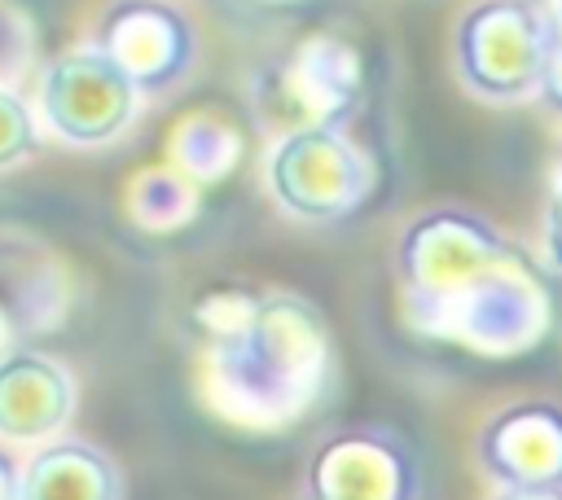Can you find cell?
Returning a JSON list of instances; mask_svg holds the SVG:
<instances>
[{
	"instance_id": "cell-1",
	"label": "cell",
	"mask_w": 562,
	"mask_h": 500,
	"mask_svg": "<svg viewBox=\"0 0 562 500\" xmlns=\"http://www.w3.org/2000/svg\"><path fill=\"white\" fill-rule=\"evenodd\" d=\"M404 320L474 355H522L553 325V298L531 263L492 219L435 206L422 211L395 246Z\"/></svg>"
},
{
	"instance_id": "cell-2",
	"label": "cell",
	"mask_w": 562,
	"mask_h": 500,
	"mask_svg": "<svg viewBox=\"0 0 562 500\" xmlns=\"http://www.w3.org/2000/svg\"><path fill=\"white\" fill-rule=\"evenodd\" d=\"M334 377V338L303 294H255L250 307L206 338V399L250 430L307 417Z\"/></svg>"
},
{
	"instance_id": "cell-3",
	"label": "cell",
	"mask_w": 562,
	"mask_h": 500,
	"mask_svg": "<svg viewBox=\"0 0 562 500\" xmlns=\"http://www.w3.org/2000/svg\"><path fill=\"white\" fill-rule=\"evenodd\" d=\"M452 44L457 75L474 96L518 105L544 92L553 35L540 0H474L457 22Z\"/></svg>"
},
{
	"instance_id": "cell-4",
	"label": "cell",
	"mask_w": 562,
	"mask_h": 500,
	"mask_svg": "<svg viewBox=\"0 0 562 500\" xmlns=\"http://www.w3.org/2000/svg\"><path fill=\"white\" fill-rule=\"evenodd\" d=\"M360 53L329 31H312L259 75L255 114L272 127V140L312 127H342L360 105Z\"/></svg>"
},
{
	"instance_id": "cell-5",
	"label": "cell",
	"mask_w": 562,
	"mask_h": 500,
	"mask_svg": "<svg viewBox=\"0 0 562 500\" xmlns=\"http://www.w3.org/2000/svg\"><path fill=\"white\" fill-rule=\"evenodd\" d=\"M263 180L272 202L303 224H338L373 193V162L342 127H312L272 140Z\"/></svg>"
},
{
	"instance_id": "cell-6",
	"label": "cell",
	"mask_w": 562,
	"mask_h": 500,
	"mask_svg": "<svg viewBox=\"0 0 562 500\" xmlns=\"http://www.w3.org/2000/svg\"><path fill=\"white\" fill-rule=\"evenodd\" d=\"M140 101H145L140 88L97 44H79L53 57L35 110L44 132H53L57 140L79 149H101L132 127Z\"/></svg>"
},
{
	"instance_id": "cell-7",
	"label": "cell",
	"mask_w": 562,
	"mask_h": 500,
	"mask_svg": "<svg viewBox=\"0 0 562 500\" xmlns=\"http://www.w3.org/2000/svg\"><path fill=\"white\" fill-rule=\"evenodd\" d=\"M422 461L413 443L391 425H342L329 430L307 465L299 500H417Z\"/></svg>"
},
{
	"instance_id": "cell-8",
	"label": "cell",
	"mask_w": 562,
	"mask_h": 500,
	"mask_svg": "<svg viewBox=\"0 0 562 500\" xmlns=\"http://www.w3.org/2000/svg\"><path fill=\"white\" fill-rule=\"evenodd\" d=\"M88 44H97L140 88V96L171 92L198 57L193 26L167 0H114L101 13Z\"/></svg>"
},
{
	"instance_id": "cell-9",
	"label": "cell",
	"mask_w": 562,
	"mask_h": 500,
	"mask_svg": "<svg viewBox=\"0 0 562 500\" xmlns=\"http://www.w3.org/2000/svg\"><path fill=\"white\" fill-rule=\"evenodd\" d=\"M479 469L501 491H562V404L514 399L474 439Z\"/></svg>"
},
{
	"instance_id": "cell-10",
	"label": "cell",
	"mask_w": 562,
	"mask_h": 500,
	"mask_svg": "<svg viewBox=\"0 0 562 500\" xmlns=\"http://www.w3.org/2000/svg\"><path fill=\"white\" fill-rule=\"evenodd\" d=\"M75 417L70 368L35 346H9L0 355V443L44 447L61 439Z\"/></svg>"
},
{
	"instance_id": "cell-11",
	"label": "cell",
	"mask_w": 562,
	"mask_h": 500,
	"mask_svg": "<svg viewBox=\"0 0 562 500\" xmlns=\"http://www.w3.org/2000/svg\"><path fill=\"white\" fill-rule=\"evenodd\" d=\"M22 500H123V469L105 447L61 434L22 461Z\"/></svg>"
},
{
	"instance_id": "cell-12",
	"label": "cell",
	"mask_w": 562,
	"mask_h": 500,
	"mask_svg": "<svg viewBox=\"0 0 562 500\" xmlns=\"http://www.w3.org/2000/svg\"><path fill=\"white\" fill-rule=\"evenodd\" d=\"M127 211L149 232H171L198 211V184L180 167H149L127 193Z\"/></svg>"
},
{
	"instance_id": "cell-13",
	"label": "cell",
	"mask_w": 562,
	"mask_h": 500,
	"mask_svg": "<svg viewBox=\"0 0 562 500\" xmlns=\"http://www.w3.org/2000/svg\"><path fill=\"white\" fill-rule=\"evenodd\" d=\"M176 167L193 180V184H215L224 171H233L237 162V136L220 123V118H189L176 132Z\"/></svg>"
},
{
	"instance_id": "cell-14",
	"label": "cell",
	"mask_w": 562,
	"mask_h": 500,
	"mask_svg": "<svg viewBox=\"0 0 562 500\" xmlns=\"http://www.w3.org/2000/svg\"><path fill=\"white\" fill-rule=\"evenodd\" d=\"M44 140L40 110L9 83H0V171L26 162Z\"/></svg>"
},
{
	"instance_id": "cell-15",
	"label": "cell",
	"mask_w": 562,
	"mask_h": 500,
	"mask_svg": "<svg viewBox=\"0 0 562 500\" xmlns=\"http://www.w3.org/2000/svg\"><path fill=\"white\" fill-rule=\"evenodd\" d=\"M26 53H31L26 18L0 0V83L18 88V75H22V66H26Z\"/></svg>"
},
{
	"instance_id": "cell-16",
	"label": "cell",
	"mask_w": 562,
	"mask_h": 500,
	"mask_svg": "<svg viewBox=\"0 0 562 500\" xmlns=\"http://www.w3.org/2000/svg\"><path fill=\"white\" fill-rule=\"evenodd\" d=\"M540 259L549 272L562 276V145L549 171V193H544V232H540Z\"/></svg>"
},
{
	"instance_id": "cell-17",
	"label": "cell",
	"mask_w": 562,
	"mask_h": 500,
	"mask_svg": "<svg viewBox=\"0 0 562 500\" xmlns=\"http://www.w3.org/2000/svg\"><path fill=\"white\" fill-rule=\"evenodd\" d=\"M0 500H22V465L4 443H0Z\"/></svg>"
},
{
	"instance_id": "cell-18",
	"label": "cell",
	"mask_w": 562,
	"mask_h": 500,
	"mask_svg": "<svg viewBox=\"0 0 562 500\" xmlns=\"http://www.w3.org/2000/svg\"><path fill=\"white\" fill-rule=\"evenodd\" d=\"M540 9H544V18H549L553 44H562V0H540Z\"/></svg>"
},
{
	"instance_id": "cell-19",
	"label": "cell",
	"mask_w": 562,
	"mask_h": 500,
	"mask_svg": "<svg viewBox=\"0 0 562 500\" xmlns=\"http://www.w3.org/2000/svg\"><path fill=\"white\" fill-rule=\"evenodd\" d=\"M492 500H562V491H496Z\"/></svg>"
},
{
	"instance_id": "cell-20",
	"label": "cell",
	"mask_w": 562,
	"mask_h": 500,
	"mask_svg": "<svg viewBox=\"0 0 562 500\" xmlns=\"http://www.w3.org/2000/svg\"><path fill=\"white\" fill-rule=\"evenodd\" d=\"M9 329H13V316H9V307H0V355L9 351Z\"/></svg>"
}]
</instances>
